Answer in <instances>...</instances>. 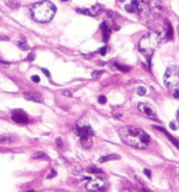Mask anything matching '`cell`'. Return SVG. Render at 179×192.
Wrapping results in <instances>:
<instances>
[{
	"mask_svg": "<svg viewBox=\"0 0 179 192\" xmlns=\"http://www.w3.org/2000/svg\"><path fill=\"white\" fill-rule=\"evenodd\" d=\"M119 136L124 145L136 149H146L150 145V136L146 132L136 126H123L119 129Z\"/></svg>",
	"mask_w": 179,
	"mask_h": 192,
	"instance_id": "6da1fadb",
	"label": "cell"
},
{
	"mask_svg": "<svg viewBox=\"0 0 179 192\" xmlns=\"http://www.w3.org/2000/svg\"><path fill=\"white\" fill-rule=\"evenodd\" d=\"M161 41H164V34L160 33H147L146 35H143L140 38L139 42V49L148 60H151L153 52L155 51V48L160 45Z\"/></svg>",
	"mask_w": 179,
	"mask_h": 192,
	"instance_id": "7a4b0ae2",
	"label": "cell"
},
{
	"mask_svg": "<svg viewBox=\"0 0 179 192\" xmlns=\"http://www.w3.org/2000/svg\"><path fill=\"white\" fill-rule=\"evenodd\" d=\"M56 13V7L52 2H39V3L32 6V17L38 22H48L51 21Z\"/></svg>",
	"mask_w": 179,
	"mask_h": 192,
	"instance_id": "3957f363",
	"label": "cell"
},
{
	"mask_svg": "<svg viewBox=\"0 0 179 192\" xmlns=\"http://www.w3.org/2000/svg\"><path fill=\"white\" fill-rule=\"evenodd\" d=\"M74 133L80 138L81 145L84 146L85 149H90L92 145V136H94V131L92 128L88 125L84 121H80V122L76 123L74 126Z\"/></svg>",
	"mask_w": 179,
	"mask_h": 192,
	"instance_id": "277c9868",
	"label": "cell"
},
{
	"mask_svg": "<svg viewBox=\"0 0 179 192\" xmlns=\"http://www.w3.org/2000/svg\"><path fill=\"white\" fill-rule=\"evenodd\" d=\"M164 86L168 90H179V69L176 66H169L164 74Z\"/></svg>",
	"mask_w": 179,
	"mask_h": 192,
	"instance_id": "5b68a950",
	"label": "cell"
},
{
	"mask_svg": "<svg viewBox=\"0 0 179 192\" xmlns=\"http://www.w3.org/2000/svg\"><path fill=\"white\" fill-rule=\"evenodd\" d=\"M126 11L128 13H134L137 15H146L150 11V6H147L144 0H132L129 4H126Z\"/></svg>",
	"mask_w": 179,
	"mask_h": 192,
	"instance_id": "8992f818",
	"label": "cell"
},
{
	"mask_svg": "<svg viewBox=\"0 0 179 192\" xmlns=\"http://www.w3.org/2000/svg\"><path fill=\"white\" fill-rule=\"evenodd\" d=\"M137 109H139L144 116L150 118V119H155V121L158 119L157 112H155V108H154L153 105L146 104V102H139V104H137Z\"/></svg>",
	"mask_w": 179,
	"mask_h": 192,
	"instance_id": "52a82bcc",
	"label": "cell"
},
{
	"mask_svg": "<svg viewBox=\"0 0 179 192\" xmlns=\"http://www.w3.org/2000/svg\"><path fill=\"white\" fill-rule=\"evenodd\" d=\"M85 188L88 191H95V192H102L105 191L106 185L102 180H99V178H91V180H88L85 182Z\"/></svg>",
	"mask_w": 179,
	"mask_h": 192,
	"instance_id": "ba28073f",
	"label": "cell"
},
{
	"mask_svg": "<svg viewBox=\"0 0 179 192\" xmlns=\"http://www.w3.org/2000/svg\"><path fill=\"white\" fill-rule=\"evenodd\" d=\"M11 118H13V121L17 123H28L29 122V118L28 115H27L22 109H15V111H13V114H11Z\"/></svg>",
	"mask_w": 179,
	"mask_h": 192,
	"instance_id": "9c48e42d",
	"label": "cell"
},
{
	"mask_svg": "<svg viewBox=\"0 0 179 192\" xmlns=\"http://www.w3.org/2000/svg\"><path fill=\"white\" fill-rule=\"evenodd\" d=\"M150 11L151 14H154L155 17H160L162 14V11H164V6L161 3L160 0H150Z\"/></svg>",
	"mask_w": 179,
	"mask_h": 192,
	"instance_id": "30bf717a",
	"label": "cell"
},
{
	"mask_svg": "<svg viewBox=\"0 0 179 192\" xmlns=\"http://www.w3.org/2000/svg\"><path fill=\"white\" fill-rule=\"evenodd\" d=\"M101 31H102V41L106 42L109 39L111 33H112V27H111V22L109 21H104L101 24Z\"/></svg>",
	"mask_w": 179,
	"mask_h": 192,
	"instance_id": "8fae6325",
	"label": "cell"
},
{
	"mask_svg": "<svg viewBox=\"0 0 179 192\" xmlns=\"http://www.w3.org/2000/svg\"><path fill=\"white\" fill-rule=\"evenodd\" d=\"M164 26H165V31L162 34H164V41H171L174 39V28H172L171 22L168 21V20H165L164 21Z\"/></svg>",
	"mask_w": 179,
	"mask_h": 192,
	"instance_id": "7c38bea8",
	"label": "cell"
},
{
	"mask_svg": "<svg viewBox=\"0 0 179 192\" xmlns=\"http://www.w3.org/2000/svg\"><path fill=\"white\" fill-rule=\"evenodd\" d=\"M24 98L28 100V101H34V102H42L44 101L42 95L38 94V93H25V94H24Z\"/></svg>",
	"mask_w": 179,
	"mask_h": 192,
	"instance_id": "4fadbf2b",
	"label": "cell"
},
{
	"mask_svg": "<svg viewBox=\"0 0 179 192\" xmlns=\"http://www.w3.org/2000/svg\"><path fill=\"white\" fill-rule=\"evenodd\" d=\"M154 129H157V131L162 132V133H164V135H165V136H167V138H168V139H169V142H171V143H174V145H175V146H176V147H178V149H179V142H178V140H176V139H175V138H172L171 135H169V133H168V132L165 131L164 128H161V126H157V125H155V126H154Z\"/></svg>",
	"mask_w": 179,
	"mask_h": 192,
	"instance_id": "5bb4252c",
	"label": "cell"
},
{
	"mask_svg": "<svg viewBox=\"0 0 179 192\" xmlns=\"http://www.w3.org/2000/svg\"><path fill=\"white\" fill-rule=\"evenodd\" d=\"M15 140H17V138L13 136V135H2V136H0V145H3V143L11 145V143H14Z\"/></svg>",
	"mask_w": 179,
	"mask_h": 192,
	"instance_id": "9a60e30c",
	"label": "cell"
},
{
	"mask_svg": "<svg viewBox=\"0 0 179 192\" xmlns=\"http://www.w3.org/2000/svg\"><path fill=\"white\" fill-rule=\"evenodd\" d=\"M122 192H150L148 191V189L147 188H144V187H143V184L141 182H140L139 184V187H137V188H133V187H130V188H126V189H123V191Z\"/></svg>",
	"mask_w": 179,
	"mask_h": 192,
	"instance_id": "2e32d148",
	"label": "cell"
},
{
	"mask_svg": "<svg viewBox=\"0 0 179 192\" xmlns=\"http://www.w3.org/2000/svg\"><path fill=\"white\" fill-rule=\"evenodd\" d=\"M88 10H90V17H95L102 11V9H101V6H91Z\"/></svg>",
	"mask_w": 179,
	"mask_h": 192,
	"instance_id": "e0dca14e",
	"label": "cell"
},
{
	"mask_svg": "<svg viewBox=\"0 0 179 192\" xmlns=\"http://www.w3.org/2000/svg\"><path fill=\"white\" fill-rule=\"evenodd\" d=\"M111 160H119L118 154H109V156H104L99 159V163H105V161H111Z\"/></svg>",
	"mask_w": 179,
	"mask_h": 192,
	"instance_id": "ac0fdd59",
	"label": "cell"
},
{
	"mask_svg": "<svg viewBox=\"0 0 179 192\" xmlns=\"http://www.w3.org/2000/svg\"><path fill=\"white\" fill-rule=\"evenodd\" d=\"M115 67H116V69H119L121 72H129V70L132 69L130 66H123V65H121V63H115Z\"/></svg>",
	"mask_w": 179,
	"mask_h": 192,
	"instance_id": "d6986e66",
	"label": "cell"
},
{
	"mask_svg": "<svg viewBox=\"0 0 179 192\" xmlns=\"http://www.w3.org/2000/svg\"><path fill=\"white\" fill-rule=\"evenodd\" d=\"M17 46L21 48L22 51H28V49H29V45H28V44H25L24 41H18V42H17Z\"/></svg>",
	"mask_w": 179,
	"mask_h": 192,
	"instance_id": "ffe728a7",
	"label": "cell"
},
{
	"mask_svg": "<svg viewBox=\"0 0 179 192\" xmlns=\"http://www.w3.org/2000/svg\"><path fill=\"white\" fill-rule=\"evenodd\" d=\"M32 159H45V160H49V157H48L45 153L39 152V153H35V154L32 156Z\"/></svg>",
	"mask_w": 179,
	"mask_h": 192,
	"instance_id": "44dd1931",
	"label": "cell"
},
{
	"mask_svg": "<svg viewBox=\"0 0 179 192\" xmlns=\"http://www.w3.org/2000/svg\"><path fill=\"white\" fill-rule=\"evenodd\" d=\"M88 173H91V174H102V170L101 168H97V167H90L88 168Z\"/></svg>",
	"mask_w": 179,
	"mask_h": 192,
	"instance_id": "7402d4cb",
	"label": "cell"
},
{
	"mask_svg": "<svg viewBox=\"0 0 179 192\" xmlns=\"http://www.w3.org/2000/svg\"><path fill=\"white\" fill-rule=\"evenodd\" d=\"M136 93H137L139 95H146L147 94V88L143 87V86H139V87H137V90H136Z\"/></svg>",
	"mask_w": 179,
	"mask_h": 192,
	"instance_id": "603a6c76",
	"label": "cell"
},
{
	"mask_svg": "<svg viewBox=\"0 0 179 192\" xmlns=\"http://www.w3.org/2000/svg\"><path fill=\"white\" fill-rule=\"evenodd\" d=\"M35 59V52H29V55L27 56V60L28 62H32Z\"/></svg>",
	"mask_w": 179,
	"mask_h": 192,
	"instance_id": "cb8c5ba5",
	"label": "cell"
},
{
	"mask_svg": "<svg viewBox=\"0 0 179 192\" xmlns=\"http://www.w3.org/2000/svg\"><path fill=\"white\" fill-rule=\"evenodd\" d=\"M102 73H104L102 70H97V72H92V74H91V76L95 79V77H99V76H101V74H102Z\"/></svg>",
	"mask_w": 179,
	"mask_h": 192,
	"instance_id": "d4e9b609",
	"label": "cell"
},
{
	"mask_svg": "<svg viewBox=\"0 0 179 192\" xmlns=\"http://www.w3.org/2000/svg\"><path fill=\"white\" fill-rule=\"evenodd\" d=\"M98 102H99V104H105V102H106V97H105V95H99V97H98Z\"/></svg>",
	"mask_w": 179,
	"mask_h": 192,
	"instance_id": "484cf974",
	"label": "cell"
},
{
	"mask_svg": "<svg viewBox=\"0 0 179 192\" xmlns=\"http://www.w3.org/2000/svg\"><path fill=\"white\" fill-rule=\"evenodd\" d=\"M106 51H108V48H106V46H102V48H99L98 53H99V55H105V53H106Z\"/></svg>",
	"mask_w": 179,
	"mask_h": 192,
	"instance_id": "4316f807",
	"label": "cell"
},
{
	"mask_svg": "<svg viewBox=\"0 0 179 192\" xmlns=\"http://www.w3.org/2000/svg\"><path fill=\"white\" fill-rule=\"evenodd\" d=\"M55 175H56V171H55V170H52L51 173H49V174L46 175V178H48V180H51V178H53Z\"/></svg>",
	"mask_w": 179,
	"mask_h": 192,
	"instance_id": "83f0119b",
	"label": "cell"
},
{
	"mask_svg": "<svg viewBox=\"0 0 179 192\" xmlns=\"http://www.w3.org/2000/svg\"><path fill=\"white\" fill-rule=\"evenodd\" d=\"M56 145H58L59 147H63V146H65V145H63V140H62L60 138H58V139H56Z\"/></svg>",
	"mask_w": 179,
	"mask_h": 192,
	"instance_id": "f1b7e54d",
	"label": "cell"
},
{
	"mask_svg": "<svg viewBox=\"0 0 179 192\" xmlns=\"http://www.w3.org/2000/svg\"><path fill=\"white\" fill-rule=\"evenodd\" d=\"M112 115L115 116V118H118V119H119V118H122V114H121V112H118V111H113Z\"/></svg>",
	"mask_w": 179,
	"mask_h": 192,
	"instance_id": "f546056e",
	"label": "cell"
},
{
	"mask_svg": "<svg viewBox=\"0 0 179 192\" xmlns=\"http://www.w3.org/2000/svg\"><path fill=\"white\" fill-rule=\"evenodd\" d=\"M144 174H146L147 178H151V171L148 168H144Z\"/></svg>",
	"mask_w": 179,
	"mask_h": 192,
	"instance_id": "4dcf8cb0",
	"label": "cell"
},
{
	"mask_svg": "<svg viewBox=\"0 0 179 192\" xmlns=\"http://www.w3.org/2000/svg\"><path fill=\"white\" fill-rule=\"evenodd\" d=\"M169 128H171V129H174V131H175L176 128H178V123H176V122H171V123H169Z\"/></svg>",
	"mask_w": 179,
	"mask_h": 192,
	"instance_id": "1f68e13d",
	"label": "cell"
},
{
	"mask_svg": "<svg viewBox=\"0 0 179 192\" xmlns=\"http://www.w3.org/2000/svg\"><path fill=\"white\" fill-rule=\"evenodd\" d=\"M31 80H32L34 83H39V77H38V76H32V77H31Z\"/></svg>",
	"mask_w": 179,
	"mask_h": 192,
	"instance_id": "d6a6232c",
	"label": "cell"
},
{
	"mask_svg": "<svg viewBox=\"0 0 179 192\" xmlns=\"http://www.w3.org/2000/svg\"><path fill=\"white\" fill-rule=\"evenodd\" d=\"M42 72L45 73V76H46V77H49V79H51V73H49V70H48V69H42Z\"/></svg>",
	"mask_w": 179,
	"mask_h": 192,
	"instance_id": "836d02e7",
	"label": "cell"
},
{
	"mask_svg": "<svg viewBox=\"0 0 179 192\" xmlns=\"http://www.w3.org/2000/svg\"><path fill=\"white\" fill-rule=\"evenodd\" d=\"M63 94L66 95V97H71V93L70 91H63Z\"/></svg>",
	"mask_w": 179,
	"mask_h": 192,
	"instance_id": "e575fe53",
	"label": "cell"
},
{
	"mask_svg": "<svg viewBox=\"0 0 179 192\" xmlns=\"http://www.w3.org/2000/svg\"><path fill=\"white\" fill-rule=\"evenodd\" d=\"M174 95H175V98H179V90H175V91H174Z\"/></svg>",
	"mask_w": 179,
	"mask_h": 192,
	"instance_id": "d590c367",
	"label": "cell"
},
{
	"mask_svg": "<svg viewBox=\"0 0 179 192\" xmlns=\"http://www.w3.org/2000/svg\"><path fill=\"white\" fill-rule=\"evenodd\" d=\"M176 121L179 122V109H178V112H176Z\"/></svg>",
	"mask_w": 179,
	"mask_h": 192,
	"instance_id": "8d00e7d4",
	"label": "cell"
},
{
	"mask_svg": "<svg viewBox=\"0 0 179 192\" xmlns=\"http://www.w3.org/2000/svg\"><path fill=\"white\" fill-rule=\"evenodd\" d=\"M60 2H67V0H60Z\"/></svg>",
	"mask_w": 179,
	"mask_h": 192,
	"instance_id": "74e56055",
	"label": "cell"
},
{
	"mask_svg": "<svg viewBox=\"0 0 179 192\" xmlns=\"http://www.w3.org/2000/svg\"><path fill=\"white\" fill-rule=\"evenodd\" d=\"M178 33H179V26H178Z\"/></svg>",
	"mask_w": 179,
	"mask_h": 192,
	"instance_id": "f35d334b",
	"label": "cell"
},
{
	"mask_svg": "<svg viewBox=\"0 0 179 192\" xmlns=\"http://www.w3.org/2000/svg\"><path fill=\"white\" fill-rule=\"evenodd\" d=\"M31 192H34V191H31Z\"/></svg>",
	"mask_w": 179,
	"mask_h": 192,
	"instance_id": "ab89813d",
	"label": "cell"
}]
</instances>
